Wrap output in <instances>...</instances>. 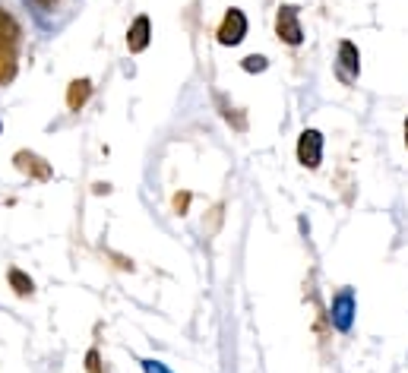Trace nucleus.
<instances>
[{
	"instance_id": "nucleus-1",
	"label": "nucleus",
	"mask_w": 408,
	"mask_h": 373,
	"mask_svg": "<svg viewBox=\"0 0 408 373\" xmlns=\"http://www.w3.org/2000/svg\"><path fill=\"white\" fill-rule=\"evenodd\" d=\"M244 38H247V16H244V10L231 7L228 13H225V19H221V26H219V45L237 48Z\"/></svg>"
},
{
	"instance_id": "nucleus-13",
	"label": "nucleus",
	"mask_w": 408,
	"mask_h": 373,
	"mask_svg": "<svg viewBox=\"0 0 408 373\" xmlns=\"http://www.w3.org/2000/svg\"><path fill=\"white\" fill-rule=\"evenodd\" d=\"M187 203H190V193H184V196L178 193V196H174V206H178L180 212H184V209H187Z\"/></svg>"
},
{
	"instance_id": "nucleus-15",
	"label": "nucleus",
	"mask_w": 408,
	"mask_h": 373,
	"mask_svg": "<svg viewBox=\"0 0 408 373\" xmlns=\"http://www.w3.org/2000/svg\"><path fill=\"white\" fill-rule=\"evenodd\" d=\"M405 143H408V120H405Z\"/></svg>"
},
{
	"instance_id": "nucleus-12",
	"label": "nucleus",
	"mask_w": 408,
	"mask_h": 373,
	"mask_svg": "<svg viewBox=\"0 0 408 373\" xmlns=\"http://www.w3.org/2000/svg\"><path fill=\"white\" fill-rule=\"evenodd\" d=\"M86 370H89V373H102V354H98L95 348L86 354Z\"/></svg>"
},
{
	"instance_id": "nucleus-2",
	"label": "nucleus",
	"mask_w": 408,
	"mask_h": 373,
	"mask_svg": "<svg viewBox=\"0 0 408 373\" xmlns=\"http://www.w3.org/2000/svg\"><path fill=\"white\" fill-rule=\"evenodd\" d=\"M298 161L304 168H320L323 161V133L320 130H304L298 139Z\"/></svg>"
},
{
	"instance_id": "nucleus-10",
	"label": "nucleus",
	"mask_w": 408,
	"mask_h": 373,
	"mask_svg": "<svg viewBox=\"0 0 408 373\" xmlns=\"http://www.w3.org/2000/svg\"><path fill=\"white\" fill-rule=\"evenodd\" d=\"M241 67L247 70V73H263V70L269 67V61H266L263 54H250V57H244L241 61Z\"/></svg>"
},
{
	"instance_id": "nucleus-6",
	"label": "nucleus",
	"mask_w": 408,
	"mask_h": 373,
	"mask_svg": "<svg viewBox=\"0 0 408 373\" xmlns=\"http://www.w3.org/2000/svg\"><path fill=\"white\" fill-rule=\"evenodd\" d=\"M16 168H19L22 174H29V177H35V180H51V165L42 159V155H35V152H16Z\"/></svg>"
},
{
	"instance_id": "nucleus-8",
	"label": "nucleus",
	"mask_w": 408,
	"mask_h": 373,
	"mask_svg": "<svg viewBox=\"0 0 408 373\" xmlns=\"http://www.w3.org/2000/svg\"><path fill=\"white\" fill-rule=\"evenodd\" d=\"M89 95H92V83H89V79H73V83H70V89H67V108L70 111H79L86 102H89Z\"/></svg>"
},
{
	"instance_id": "nucleus-14",
	"label": "nucleus",
	"mask_w": 408,
	"mask_h": 373,
	"mask_svg": "<svg viewBox=\"0 0 408 373\" xmlns=\"http://www.w3.org/2000/svg\"><path fill=\"white\" fill-rule=\"evenodd\" d=\"M35 3H38V7H45V10H48L51 3H54V0H35Z\"/></svg>"
},
{
	"instance_id": "nucleus-4",
	"label": "nucleus",
	"mask_w": 408,
	"mask_h": 373,
	"mask_svg": "<svg viewBox=\"0 0 408 373\" xmlns=\"http://www.w3.org/2000/svg\"><path fill=\"white\" fill-rule=\"evenodd\" d=\"M329 317H332V326H336L339 332L352 329V323H354V294L352 291H339V294L332 297Z\"/></svg>"
},
{
	"instance_id": "nucleus-5",
	"label": "nucleus",
	"mask_w": 408,
	"mask_h": 373,
	"mask_svg": "<svg viewBox=\"0 0 408 373\" xmlns=\"http://www.w3.org/2000/svg\"><path fill=\"white\" fill-rule=\"evenodd\" d=\"M149 42H152V22H149V16H136L127 29V48H130V54H143Z\"/></svg>"
},
{
	"instance_id": "nucleus-7",
	"label": "nucleus",
	"mask_w": 408,
	"mask_h": 373,
	"mask_svg": "<svg viewBox=\"0 0 408 373\" xmlns=\"http://www.w3.org/2000/svg\"><path fill=\"white\" fill-rule=\"evenodd\" d=\"M361 73V54L354 48V42H342L339 45V77L342 83H352Z\"/></svg>"
},
{
	"instance_id": "nucleus-3",
	"label": "nucleus",
	"mask_w": 408,
	"mask_h": 373,
	"mask_svg": "<svg viewBox=\"0 0 408 373\" xmlns=\"http://www.w3.org/2000/svg\"><path fill=\"white\" fill-rule=\"evenodd\" d=\"M276 32L285 45H301L304 42V29H301V19H298V10L295 7H282L276 16Z\"/></svg>"
},
{
	"instance_id": "nucleus-11",
	"label": "nucleus",
	"mask_w": 408,
	"mask_h": 373,
	"mask_svg": "<svg viewBox=\"0 0 408 373\" xmlns=\"http://www.w3.org/2000/svg\"><path fill=\"white\" fill-rule=\"evenodd\" d=\"M143 373H174V370L168 364H162V360L149 358V360H143Z\"/></svg>"
},
{
	"instance_id": "nucleus-9",
	"label": "nucleus",
	"mask_w": 408,
	"mask_h": 373,
	"mask_svg": "<svg viewBox=\"0 0 408 373\" xmlns=\"http://www.w3.org/2000/svg\"><path fill=\"white\" fill-rule=\"evenodd\" d=\"M7 282H10V288H13V294H19V297H29L35 291V282L22 269H10L7 272Z\"/></svg>"
}]
</instances>
